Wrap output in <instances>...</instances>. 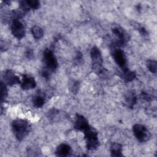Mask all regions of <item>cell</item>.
Segmentation results:
<instances>
[{"mask_svg": "<svg viewBox=\"0 0 157 157\" xmlns=\"http://www.w3.org/2000/svg\"><path fill=\"white\" fill-rule=\"evenodd\" d=\"M110 53L114 61L121 71L128 69L126 56L123 50L113 45L110 48Z\"/></svg>", "mask_w": 157, "mask_h": 157, "instance_id": "obj_4", "label": "cell"}, {"mask_svg": "<svg viewBox=\"0 0 157 157\" xmlns=\"http://www.w3.org/2000/svg\"><path fill=\"white\" fill-rule=\"evenodd\" d=\"M119 75L125 82H130L136 78V73L128 68L124 70H121L119 72Z\"/></svg>", "mask_w": 157, "mask_h": 157, "instance_id": "obj_15", "label": "cell"}, {"mask_svg": "<svg viewBox=\"0 0 157 157\" xmlns=\"http://www.w3.org/2000/svg\"><path fill=\"white\" fill-rule=\"evenodd\" d=\"M79 82L78 81L72 80L69 83V89L72 93H77L79 89Z\"/></svg>", "mask_w": 157, "mask_h": 157, "instance_id": "obj_22", "label": "cell"}, {"mask_svg": "<svg viewBox=\"0 0 157 157\" xmlns=\"http://www.w3.org/2000/svg\"><path fill=\"white\" fill-rule=\"evenodd\" d=\"M147 67L148 68V71L153 73L156 74L157 71V62L155 60L153 59H148L146 63Z\"/></svg>", "mask_w": 157, "mask_h": 157, "instance_id": "obj_18", "label": "cell"}, {"mask_svg": "<svg viewBox=\"0 0 157 157\" xmlns=\"http://www.w3.org/2000/svg\"><path fill=\"white\" fill-rule=\"evenodd\" d=\"M74 61V63L77 65L82 64V63L83 62V54L81 52L77 51L75 52Z\"/></svg>", "mask_w": 157, "mask_h": 157, "instance_id": "obj_21", "label": "cell"}, {"mask_svg": "<svg viewBox=\"0 0 157 157\" xmlns=\"http://www.w3.org/2000/svg\"><path fill=\"white\" fill-rule=\"evenodd\" d=\"M137 29L138 30V31L139 32V33L143 36H147L148 35V33L147 32V31L146 30V29L143 27L141 25H137Z\"/></svg>", "mask_w": 157, "mask_h": 157, "instance_id": "obj_25", "label": "cell"}, {"mask_svg": "<svg viewBox=\"0 0 157 157\" xmlns=\"http://www.w3.org/2000/svg\"><path fill=\"white\" fill-rule=\"evenodd\" d=\"M90 56L94 72L100 77H105L107 72L103 66V59L99 48L96 46L93 47L90 50Z\"/></svg>", "mask_w": 157, "mask_h": 157, "instance_id": "obj_1", "label": "cell"}, {"mask_svg": "<svg viewBox=\"0 0 157 157\" xmlns=\"http://www.w3.org/2000/svg\"><path fill=\"white\" fill-rule=\"evenodd\" d=\"M11 126L13 133L18 141L23 140L28 136L31 129V126L28 121L23 119L13 120Z\"/></svg>", "mask_w": 157, "mask_h": 157, "instance_id": "obj_2", "label": "cell"}, {"mask_svg": "<svg viewBox=\"0 0 157 157\" xmlns=\"http://www.w3.org/2000/svg\"><path fill=\"white\" fill-rule=\"evenodd\" d=\"M31 33L34 38L36 39H41L44 36V31L41 27L39 26H34L31 28Z\"/></svg>", "mask_w": 157, "mask_h": 157, "instance_id": "obj_17", "label": "cell"}, {"mask_svg": "<svg viewBox=\"0 0 157 157\" xmlns=\"http://www.w3.org/2000/svg\"><path fill=\"white\" fill-rule=\"evenodd\" d=\"M8 95V91L4 82H1V102L2 104Z\"/></svg>", "mask_w": 157, "mask_h": 157, "instance_id": "obj_19", "label": "cell"}, {"mask_svg": "<svg viewBox=\"0 0 157 157\" xmlns=\"http://www.w3.org/2000/svg\"><path fill=\"white\" fill-rule=\"evenodd\" d=\"M50 72H51V71H50L49 70H48L47 69H46V68L44 67V68H43L42 70L41 71L40 74H41V75H42V77L45 78V79H48V78H49L50 77V74H51Z\"/></svg>", "mask_w": 157, "mask_h": 157, "instance_id": "obj_24", "label": "cell"}, {"mask_svg": "<svg viewBox=\"0 0 157 157\" xmlns=\"http://www.w3.org/2000/svg\"><path fill=\"white\" fill-rule=\"evenodd\" d=\"M86 147L88 150H94L99 146V140L97 131L91 126L83 131Z\"/></svg>", "mask_w": 157, "mask_h": 157, "instance_id": "obj_3", "label": "cell"}, {"mask_svg": "<svg viewBox=\"0 0 157 157\" xmlns=\"http://www.w3.org/2000/svg\"><path fill=\"white\" fill-rule=\"evenodd\" d=\"M71 153V147L69 145L62 143L59 144L55 150V155L57 156H67Z\"/></svg>", "mask_w": 157, "mask_h": 157, "instance_id": "obj_14", "label": "cell"}, {"mask_svg": "<svg viewBox=\"0 0 157 157\" xmlns=\"http://www.w3.org/2000/svg\"><path fill=\"white\" fill-rule=\"evenodd\" d=\"M124 102L126 107L129 109H132L137 102V98L136 93L131 90L127 91L124 97Z\"/></svg>", "mask_w": 157, "mask_h": 157, "instance_id": "obj_12", "label": "cell"}, {"mask_svg": "<svg viewBox=\"0 0 157 157\" xmlns=\"http://www.w3.org/2000/svg\"><path fill=\"white\" fill-rule=\"evenodd\" d=\"M90 124L88 120L82 115L77 113L75 115V121L74 123V128L80 131L83 132L89 126Z\"/></svg>", "mask_w": 157, "mask_h": 157, "instance_id": "obj_10", "label": "cell"}, {"mask_svg": "<svg viewBox=\"0 0 157 157\" xmlns=\"http://www.w3.org/2000/svg\"><path fill=\"white\" fill-rule=\"evenodd\" d=\"M43 63L45 66L44 67L51 72H53L57 69L58 66V60L52 50L46 48L44 51Z\"/></svg>", "mask_w": 157, "mask_h": 157, "instance_id": "obj_5", "label": "cell"}, {"mask_svg": "<svg viewBox=\"0 0 157 157\" xmlns=\"http://www.w3.org/2000/svg\"><path fill=\"white\" fill-rule=\"evenodd\" d=\"M110 154L112 156L119 157V156H123V154H122L123 147L120 144H118V143L112 144L110 146Z\"/></svg>", "mask_w": 157, "mask_h": 157, "instance_id": "obj_16", "label": "cell"}, {"mask_svg": "<svg viewBox=\"0 0 157 157\" xmlns=\"http://www.w3.org/2000/svg\"><path fill=\"white\" fill-rule=\"evenodd\" d=\"M25 56L28 59H32L34 57V52L31 48H28L25 51Z\"/></svg>", "mask_w": 157, "mask_h": 157, "instance_id": "obj_26", "label": "cell"}, {"mask_svg": "<svg viewBox=\"0 0 157 157\" xmlns=\"http://www.w3.org/2000/svg\"><path fill=\"white\" fill-rule=\"evenodd\" d=\"M132 132L136 139L140 142H145L151 137L147 128L141 124H135L132 127Z\"/></svg>", "mask_w": 157, "mask_h": 157, "instance_id": "obj_7", "label": "cell"}, {"mask_svg": "<svg viewBox=\"0 0 157 157\" xmlns=\"http://www.w3.org/2000/svg\"><path fill=\"white\" fill-rule=\"evenodd\" d=\"M20 86L23 90H29L36 86V81L35 78L28 74H23L20 83Z\"/></svg>", "mask_w": 157, "mask_h": 157, "instance_id": "obj_11", "label": "cell"}, {"mask_svg": "<svg viewBox=\"0 0 157 157\" xmlns=\"http://www.w3.org/2000/svg\"><path fill=\"white\" fill-rule=\"evenodd\" d=\"M45 99L46 96L45 93L42 92L40 90H39L35 93V94L33 97V104L36 108H40L44 105L45 102Z\"/></svg>", "mask_w": 157, "mask_h": 157, "instance_id": "obj_13", "label": "cell"}, {"mask_svg": "<svg viewBox=\"0 0 157 157\" xmlns=\"http://www.w3.org/2000/svg\"><path fill=\"white\" fill-rule=\"evenodd\" d=\"M140 96H141L142 99H143L144 100H145V101H147V102H150L153 99L151 95H150V94H148L145 91L141 92Z\"/></svg>", "mask_w": 157, "mask_h": 157, "instance_id": "obj_23", "label": "cell"}, {"mask_svg": "<svg viewBox=\"0 0 157 157\" xmlns=\"http://www.w3.org/2000/svg\"><path fill=\"white\" fill-rule=\"evenodd\" d=\"M26 2L29 9L36 10L40 7V2L37 0H26Z\"/></svg>", "mask_w": 157, "mask_h": 157, "instance_id": "obj_20", "label": "cell"}, {"mask_svg": "<svg viewBox=\"0 0 157 157\" xmlns=\"http://www.w3.org/2000/svg\"><path fill=\"white\" fill-rule=\"evenodd\" d=\"M12 35L18 39H21L25 36V28L20 19H13L10 25Z\"/></svg>", "mask_w": 157, "mask_h": 157, "instance_id": "obj_8", "label": "cell"}, {"mask_svg": "<svg viewBox=\"0 0 157 157\" xmlns=\"http://www.w3.org/2000/svg\"><path fill=\"white\" fill-rule=\"evenodd\" d=\"M3 78L4 83L9 86H13L17 84H20L21 80L20 78L10 69H7L4 72Z\"/></svg>", "mask_w": 157, "mask_h": 157, "instance_id": "obj_9", "label": "cell"}, {"mask_svg": "<svg viewBox=\"0 0 157 157\" xmlns=\"http://www.w3.org/2000/svg\"><path fill=\"white\" fill-rule=\"evenodd\" d=\"M112 31L115 39L113 45L120 48L125 46L129 39L128 34L120 26H114Z\"/></svg>", "mask_w": 157, "mask_h": 157, "instance_id": "obj_6", "label": "cell"}]
</instances>
